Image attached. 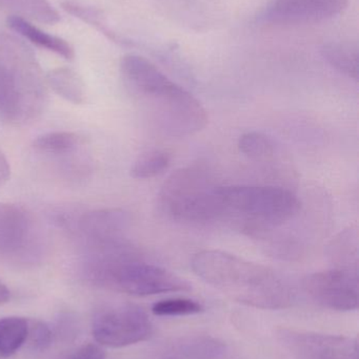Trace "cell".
I'll use <instances>...</instances> for the list:
<instances>
[{"instance_id":"cell-20","label":"cell","mask_w":359,"mask_h":359,"mask_svg":"<svg viewBox=\"0 0 359 359\" xmlns=\"http://www.w3.org/2000/svg\"><path fill=\"white\" fill-rule=\"evenodd\" d=\"M63 8L65 12L69 14L73 15L76 18L80 19L84 22L92 25L95 29H98L101 34L109 38L112 41L119 42V43H126L122 41V38L114 33L107 21H105V16L103 12L99 11L98 8H90V6H81V4H74V2L65 1L63 4Z\"/></svg>"},{"instance_id":"cell-5","label":"cell","mask_w":359,"mask_h":359,"mask_svg":"<svg viewBox=\"0 0 359 359\" xmlns=\"http://www.w3.org/2000/svg\"><path fill=\"white\" fill-rule=\"evenodd\" d=\"M100 249L105 255L98 259V278L122 292L149 297L191 290V285L185 278L141 261L126 243Z\"/></svg>"},{"instance_id":"cell-9","label":"cell","mask_w":359,"mask_h":359,"mask_svg":"<svg viewBox=\"0 0 359 359\" xmlns=\"http://www.w3.org/2000/svg\"><path fill=\"white\" fill-rule=\"evenodd\" d=\"M278 337L299 359H358V341L351 337L289 328L280 329Z\"/></svg>"},{"instance_id":"cell-18","label":"cell","mask_w":359,"mask_h":359,"mask_svg":"<svg viewBox=\"0 0 359 359\" xmlns=\"http://www.w3.org/2000/svg\"><path fill=\"white\" fill-rule=\"evenodd\" d=\"M80 144L81 139L75 133L51 132L38 136L34 140L33 147L40 153L60 156L72 153Z\"/></svg>"},{"instance_id":"cell-23","label":"cell","mask_w":359,"mask_h":359,"mask_svg":"<svg viewBox=\"0 0 359 359\" xmlns=\"http://www.w3.org/2000/svg\"><path fill=\"white\" fill-rule=\"evenodd\" d=\"M238 149L244 156L256 161L270 159L275 154L273 140L259 132L242 135L238 140Z\"/></svg>"},{"instance_id":"cell-4","label":"cell","mask_w":359,"mask_h":359,"mask_svg":"<svg viewBox=\"0 0 359 359\" xmlns=\"http://www.w3.org/2000/svg\"><path fill=\"white\" fill-rule=\"evenodd\" d=\"M219 219L244 223L251 231L284 225L301 203L290 190L273 186H218Z\"/></svg>"},{"instance_id":"cell-15","label":"cell","mask_w":359,"mask_h":359,"mask_svg":"<svg viewBox=\"0 0 359 359\" xmlns=\"http://www.w3.org/2000/svg\"><path fill=\"white\" fill-rule=\"evenodd\" d=\"M0 6L14 15L40 23L55 25L60 21V15L48 0H0Z\"/></svg>"},{"instance_id":"cell-12","label":"cell","mask_w":359,"mask_h":359,"mask_svg":"<svg viewBox=\"0 0 359 359\" xmlns=\"http://www.w3.org/2000/svg\"><path fill=\"white\" fill-rule=\"evenodd\" d=\"M31 236V223L20 207L0 203V255L23 250Z\"/></svg>"},{"instance_id":"cell-17","label":"cell","mask_w":359,"mask_h":359,"mask_svg":"<svg viewBox=\"0 0 359 359\" xmlns=\"http://www.w3.org/2000/svg\"><path fill=\"white\" fill-rule=\"evenodd\" d=\"M27 320L18 316L0 318V359L14 355L27 341Z\"/></svg>"},{"instance_id":"cell-19","label":"cell","mask_w":359,"mask_h":359,"mask_svg":"<svg viewBox=\"0 0 359 359\" xmlns=\"http://www.w3.org/2000/svg\"><path fill=\"white\" fill-rule=\"evenodd\" d=\"M358 236L356 230H347L337 236L331 245V257L347 269H358Z\"/></svg>"},{"instance_id":"cell-28","label":"cell","mask_w":359,"mask_h":359,"mask_svg":"<svg viewBox=\"0 0 359 359\" xmlns=\"http://www.w3.org/2000/svg\"><path fill=\"white\" fill-rule=\"evenodd\" d=\"M11 293L8 291V287L0 280V305L8 303L10 299Z\"/></svg>"},{"instance_id":"cell-1","label":"cell","mask_w":359,"mask_h":359,"mask_svg":"<svg viewBox=\"0 0 359 359\" xmlns=\"http://www.w3.org/2000/svg\"><path fill=\"white\" fill-rule=\"evenodd\" d=\"M192 269L204 282L233 301L250 307L280 310L292 306L294 291L271 268L219 250L194 255Z\"/></svg>"},{"instance_id":"cell-24","label":"cell","mask_w":359,"mask_h":359,"mask_svg":"<svg viewBox=\"0 0 359 359\" xmlns=\"http://www.w3.org/2000/svg\"><path fill=\"white\" fill-rule=\"evenodd\" d=\"M204 311L198 302L189 299H168L157 302L152 307V312L157 316H193Z\"/></svg>"},{"instance_id":"cell-13","label":"cell","mask_w":359,"mask_h":359,"mask_svg":"<svg viewBox=\"0 0 359 359\" xmlns=\"http://www.w3.org/2000/svg\"><path fill=\"white\" fill-rule=\"evenodd\" d=\"M6 23L12 31L16 32L21 37L29 40L31 43L35 44L38 48L55 53L67 60H72L75 56L74 48L69 42L65 41L63 38L42 31L41 29L30 22L29 19L23 18L18 15H12L8 16Z\"/></svg>"},{"instance_id":"cell-22","label":"cell","mask_w":359,"mask_h":359,"mask_svg":"<svg viewBox=\"0 0 359 359\" xmlns=\"http://www.w3.org/2000/svg\"><path fill=\"white\" fill-rule=\"evenodd\" d=\"M169 154L162 151H150L139 157L131 168V177L134 179H151L162 174L170 165Z\"/></svg>"},{"instance_id":"cell-27","label":"cell","mask_w":359,"mask_h":359,"mask_svg":"<svg viewBox=\"0 0 359 359\" xmlns=\"http://www.w3.org/2000/svg\"><path fill=\"white\" fill-rule=\"evenodd\" d=\"M11 168L8 159L0 151V186L4 185L8 178H10Z\"/></svg>"},{"instance_id":"cell-6","label":"cell","mask_w":359,"mask_h":359,"mask_svg":"<svg viewBox=\"0 0 359 359\" xmlns=\"http://www.w3.org/2000/svg\"><path fill=\"white\" fill-rule=\"evenodd\" d=\"M218 186L202 166H189L173 172L159 192L160 209L171 219L188 223L219 219Z\"/></svg>"},{"instance_id":"cell-25","label":"cell","mask_w":359,"mask_h":359,"mask_svg":"<svg viewBox=\"0 0 359 359\" xmlns=\"http://www.w3.org/2000/svg\"><path fill=\"white\" fill-rule=\"evenodd\" d=\"M27 341L34 349L46 350L52 341V332L44 322L27 320Z\"/></svg>"},{"instance_id":"cell-7","label":"cell","mask_w":359,"mask_h":359,"mask_svg":"<svg viewBox=\"0 0 359 359\" xmlns=\"http://www.w3.org/2000/svg\"><path fill=\"white\" fill-rule=\"evenodd\" d=\"M153 333L148 314L135 306L107 310L95 318L93 337L99 345L122 348L147 341Z\"/></svg>"},{"instance_id":"cell-11","label":"cell","mask_w":359,"mask_h":359,"mask_svg":"<svg viewBox=\"0 0 359 359\" xmlns=\"http://www.w3.org/2000/svg\"><path fill=\"white\" fill-rule=\"evenodd\" d=\"M130 215L119 208L98 209L84 213L78 221L80 232L98 246L124 241Z\"/></svg>"},{"instance_id":"cell-16","label":"cell","mask_w":359,"mask_h":359,"mask_svg":"<svg viewBox=\"0 0 359 359\" xmlns=\"http://www.w3.org/2000/svg\"><path fill=\"white\" fill-rule=\"evenodd\" d=\"M225 352V346L211 337H191L177 344L170 359H217Z\"/></svg>"},{"instance_id":"cell-8","label":"cell","mask_w":359,"mask_h":359,"mask_svg":"<svg viewBox=\"0 0 359 359\" xmlns=\"http://www.w3.org/2000/svg\"><path fill=\"white\" fill-rule=\"evenodd\" d=\"M305 292L318 305L335 311L358 309V270L337 268L315 272L303 280Z\"/></svg>"},{"instance_id":"cell-14","label":"cell","mask_w":359,"mask_h":359,"mask_svg":"<svg viewBox=\"0 0 359 359\" xmlns=\"http://www.w3.org/2000/svg\"><path fill=\"white\" fill-rule=\"evenodd\" d=\"M46 82L59 97L67 102L80 105L86 101V86L80 76L69 67H58L48 72Z\"/></svg>"},{"instance_id":"cell-26","label":"cell","mask_w":359,"mask_h":359,"mask_svg":"<svg viewBox=\"0 0 359 359\" xmlns=\"http://www.w3.org/2000/svg\"><path fill=\"white\" fill-rule=\"evenodd\" d=\"M67 359H105V354L98 346L89 344L82 346Z\"/></svg>"},{"instance_id":"cell-3","label":"cell","mask_w":359,"mask_h":359,"mask_svg":"<svg viewBox=\"0 0 359 359\" xmlns=\"http://www.w3.org/2000/svg\"><path fill=\"white\" fill-rule=\"evenodd\" d=\"M39 65L25 42L0 33V119L18 121L44 97Z\"/></svg>"},{"instance_id":"cell-21","label":"cell","mask_w":359,"mask_h":359,"mask_svg":"<svg viewBox=\"0 0 359 359\" xmlns=\"http://www.w3.org/2000/svg\"><path fill=\"white\" fill-rule=\"evenodd\" d=\"M325 59L341 73L358 80V55L341 44H328L322 48Z\"/></svg>"},{"instance_id":"cell-2","label":"cell","mask_w":359,"mask_h":359,"mask_svg":"<svg viewBox=\"0 0 359 359\" xmlns=\"http://www.w3.org/2000/svg\"><path fill=\"white\" fill-rule=\"evenodd\" d=\"M120 72L128 88L151 104L162 132L169 136H190L206 128L209 117L202 103L151 61L126 55Z\"/></svg>"},{"instance_id":"cell-10","label":"cell","mask_w":359,"mask_h":359,"mask_svg":"<svg viewBox=\"0 0 359 359\" xmlns=\"http://www.w3.org/2000/svg\"><path fill=\"white\" fill-rule=\"evenodd\" d=\"M347 6V0H274L261 14L269 25L318 23L334 18Z\"/></svg>"}]
</instances>
